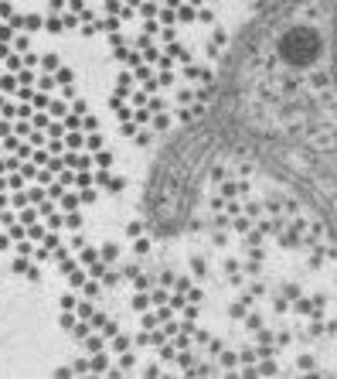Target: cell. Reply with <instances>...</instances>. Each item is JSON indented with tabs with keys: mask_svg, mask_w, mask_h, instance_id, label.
<instances>
[{
	"mask_svg": "<svg viewBox=\"0 0 337 379\" xmlns=\"http://www.w3.org/2000/svg\"><path fill=\"white\" fill-rule=\"evenodd\" d=\"M126 178L38 14L0 0V294L58 270Z\"/></svg>",
	"mask_w": 337,
	"mask_h": 379,
	"instance_id": "6da1fadb",
	"label": "cell"
},
{
	"mask_svg": "<svg viewBox=\"0 0 337 379\" xmlns=\"http://www.w3.org/2000/svg\"><path fill=\"white\" fill-rule=\"evenodd\" d=\"M38 14L45 41L89 38L109 48V113L130 147L174 137L204 109L232 27L225 0H14Z\"/></svg>",
	"mask_w": 337,
	"mask_h": 379,
	"instance_id": "7a4b0ae2",
	"label": "cell"
},
{
	"mask_svg": "<svg viewBox=\"0 0 337 379\" xmlns=\"http://www.w3.org/2000/svg\"><path fill=\"white\" fill-rule=\"evenodd\" d=\"M228 130H337V0H269L228 34L204 103Z\"/></svg>",
	"mask_w": 337,
	"mask_h": 379,
	"instance_id": "3957f363",
	"label": "cell"
}]
</instances>
